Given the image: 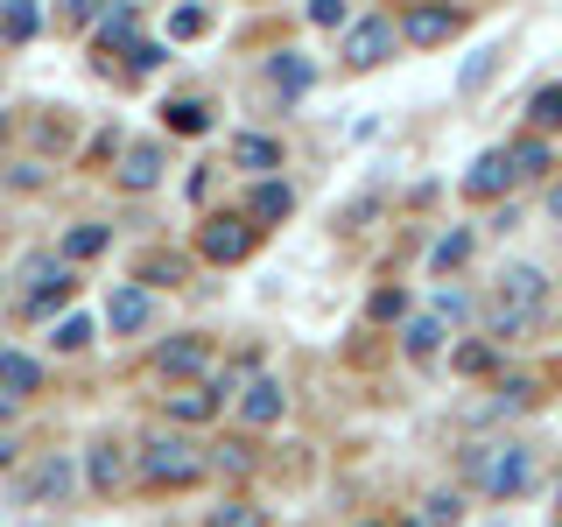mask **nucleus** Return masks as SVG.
Listing matches in <instances>:
<instances>
[{
    "instance_id": "nucleus-1",
    "label": "nucleus",
    "mask_w": 562,
    "mask_h": 527,
    "mask_svg": "<svg viewBox=\"0 0 562 527\" xmlns=\"http://www.w3.org/2000/svg\"><path fill=\"white\" fill-rule=\"evenodd\" d=\"M464 479L479 485L485 500H520V492L541 479V464H535V450H527V444H485V450L464 457Z\"/></svg>"
},
{
    "instance_id": "nucleus-2",
    "label": "nucleus",
    "mask_w": 562,
    "mask_h": 527,
    "mask_svg": "<svg viewBox=\"0 0 562 527\" xmlns=\"http://www.w3.org/2000/svg\"><path fill=\"white\" fill-rule=\"evenodd\" d=\"M198 471H204V457H198L190 436H183V444H176V436H155L148 457H140V479H148V485H190Z\"/></svg>"
},
{
    "instance_id": "nucleus-3",
    "label": "nucleus",
    "mask_w": 562,
    "mask_h": 527,
    "mask_svg": "<svg viewBox=\"0 0 562 527\" xmlns=\"http://www.w3.org/2000/svg\"><path fill=\"white\" fill-rule=\"evenodd\" d=\"M394 22H386V14H366V22H351L345 29V57L351 64H359V70H373V64H386V57H394Z\"/></svg>"
},
{
    "instance_id": "nucleus-4",
    "label": "nucleus",
    "mask_w": 562,
    "mask_h": 527,
    "mask_svg": "<svg viewBox=\"0 0 562 527\" xmlns=\"http://www.w3.org/2000/svg\"><path fill=\"white\" fill-rule=\"evenodd\" d=\"M70 492V450H49L43 464H29V479H22V500L29 506H57Z\"/></svg>"
},
{
    "instance_id": "nucleus-5",
    "label": "nucleus",
    "mask_w": 562,
    "mask_h": 527,
    "mask_svg": "<svg viewBox=\"0 0 562 527\" xmlns=\"http://www.w3.org/2000/svg\"><path fill=\"white\" fill-rule=\"evenodd\" d=\"M464 29V14L450 8V0H429V8H408V22H401V35H408V43H450V35Z\"/></svg>"
},
{
    "instance_id": "nucleus-6",
    "label": "nucleus",
    "mask_w": 562,
    "mask_h": 527,
    "mask_svg": "<svg viewBox=\"0 0 562 527\" xmlns=\"http://www.w3.org/2000/svg\"><path fill=\"white\" fill-rule=\"evenodd\" d=\"M514 176H520L514 155H479V162H471V176H464V198H499Z\"/></svg>"
},
{
    "instance_id": "nucleus-7",
    "label": "nucleus",
    "mask_w": 562,
    "mask_h": 527,
    "mask_svg": "<svg viewBox=\"0 0 562 527\" xmlns=\"http://www.w3.org/2000/svg\"><path fill=\"white\" fill-rule=\"evenodd\" d=\"M0 386H8V394H35V386H43V366H35L29 351H0Z\"/></svg>"
},
{
    "instance_id": "nucleus-8",
    "label": "nucleus",
    "mask_w": 562,
    "mask_h": 527,
    "mask_svg": "<svg viewBox=\"0 0 562 527\" xmlns=\"http://www.w3.org/2000/svg\"><path fill=\"white\" fill-rule=\"evenodd\" d=\"M239 408H246V422H260V429H268V422H281V408H289V401H281V386H274V380H254Z\"/></svg>"
},
{
    "instance_id": "nucleus-9",
    "label": "nucleus",
    "mask_w": 562,
    "mask_h": 527,
    "mask_svg": "<svg viewBox=\"0 0 562 527\" xmlns=\"http://www.w3.org/2000/svg\"><path fill=\"white\" fill-rule=\"evenodd\" d=\"M105 316H113L120 330H140V324L155 316V295H148V289H120V295H113V310H105Z\"/></svg>"
},
{
    "instance_id": "nucleus-10",
    "label": "nucleus",
    "mask_w": 562,
    "mask_h": 527,
    "mask_svg": "<svg viewBox=\"0 0 562 527\" xmlns=\"http://www.w3.org/2000/svg\"><path fill=\"white\" fill-rule=\"evenodd\" d=\"M233 162H239V169H274L281 148H274L268 134H239V141H233Z\"/></svg>"
},
{
    "instance_id": "nucleus-11",
    "label": "nucleus",
    "mask_w": 562,
    "mask_h": 527,
    "mask_svg": "<svg viewBox=\"0 0 562 527\" xmlns=\"http://www.w3.org/2000/svg\"><path fill=\"white\" fill-rule=\"evenodd\" d=\"M85 471H92L99 492H120V450L113 444H92V450H85Z\"/></svg>"
},
{
    "instance_id": "nucleus-12",
    "label": "nucleus",
    "mask_w": 562,
    "mask_h": 527,
    "mask_svg": "<svg viewBox=\"0 0 562 527\" xmlns=\"http://www.w3.org/2000/svg\"><path fill=\"white\" fill-rule=\"evenodd\" d=\"M120 176H127V183H134V190H148V183H155V176H162V155H155V148H148V141H140V148H127V162H120Z\"/></svg>"
},
{
    "instance_id": "nucleus-13",
    "label": "nucleus",
    "mask_w": 562,
    "mask_h": 527,
    "mask_svg": "<svg viewBox=\"0 0 562 527\" xmlns=\"http://www.w3.org/2000/svg\"><path fill=\"white\" fill-rule=\"evenodd\" d=\"M268 70H274V85H281V92H289V99H303L310 85H316V70H310L303 57H274Z\"/></svg>"
},
{
    "instance_id": "nucleus-14",
    "label": "nucleus",
    "mask_w": 562,
    "mask_h": 527,
    "mask_svg": "<svg viewBox=\"0 0 562 527\" xmlns=\"http://www.w3.org/2000/svg\"><path fill=\"white\" fill-rule=\"evenodd\" d=\"M401 338H408L415 359H436V345H443V316H415V324L401 330Z\"/></svg>"
},
{
    "instance_id": "nucleus-15",
    "label": "nucleus",
    "mask_w": 562,
    "mask_h": 527,
    "mask_svg": "<svg viewBox=\"0 0 562 527\" xmlns=\"http://www.w3.org/2000/svg\"><path fill=\"white\" fill-rule=\"evenodd\" d=\"M0 35H8V43H29L35 35V0H8V8H0Z\"/></svg>"
},
{
    "instance_id": "nucleus-16",
    "label": "nucleus",
    "mask_w": 562,
    "mask_h": 527,
    "mask_svg": "<svg viewBox=\"0 0 562 527\" xmlns=\"http://www.w3.org/2000/svg\"><path fill=\"white\" fill-rule=\"evenodd\" d=\"M211 408H218V394H204V386H183V394H169V415H176V422H204Z\"/></svg>"
},
{
    "instance_id": "nucleus-17",
    "label": "nucleus",
    "mask_w": 562,
    "mask_h": 527,
    "mask_svg": "<svg viewBox=\"0 0 562 527\" xmlns=\"http://www.w3.org/2000/svg\"><path fill=\"white\" fill-rule=\"evenodd\" d=\"M204 254L211 260H239L246 254V233H233V225H211V233H204Z\"/></svg>"
},
{
    "instance_id": "nucleus-18",
    "label": "nucleus",
    "mask_w": 562,
    "mask_h": 527,
    "mask_svg": "<svg viewBox=\"0 0 562 527\" xmlns=\"http://www.w3.org/2000/svg\"><path fill=\"white\" fill-rule=\"evenodd\" d=\"M92 254H105V225H78L64 239V260H92Z\"/></svg>"
},
{
    "instance_id": "nucleus-19",
    "label": "nucleus",
    "mask_w": 562,
    "mask_h": 527,
    "mask_svg": "<svg viewBox=\"0 0 562 527\" xmlns=\"http://www.w3.org/2000/svg\"><path fill=\"white\" fill-rule=\"evenodd\" d=\"M49 345H57V351H78V345H92V316H64V324L49 330Z\"/></svg>"
},
{
    "instance_id": "nucleus-20",
    "label": "nucleus",
    "mask_w": 562,
    "mask_h": 527,
    "mask_svg": "<svg viewBox=\"0 0 562 527\" xmlns=\"http://www.w3.org/2000/svg\"><path fill=\"white\" fill-rule=\"evenodd\" d=\"M506 155H514V169H520V176H541V169L555 162V155H549V141H520V148H506Z\"/></svg>"
},
{
    "instance_id": "nucleus-21",
    "label": "nucleus",
    "mask_w": 562,
    "mask_h": 527,
    "mask_svg": "<svg viewBox=\"0 0 562 527\" xmlns=\"http://www.w3.org/2000/svg\"><path fill=\"white\" fill-rule=\"evenodd\" d=\"M162 366H169V373H204V345H162Z\"/></svg>"
},
{
    "instance_id": "nucleus-22",
    "label": "nucleus",
    "mask_w": 562,
    "mask_h": 527,
    "mask_svg": "<svg viewBox=\"0 0 562 527\" xmlns=\"http://www.w3.org/2000/svg\"><path fill=\"white\" fill-rule=\"evenodd\" d=\"M527 113H535V127H562V85H541Z\"/></svg>"
},
{
    "instance_id": "nucleus-23",
    "label": "nucleus",
    "mask_w": 562,
    "mask_h": 527,
    "mask_svg": "<svg viewBox=\"0 0 562 527\" xmlns=\"http://www.w3.org/2000/svg\"><path fill=\"white\" fill-rule=\"evenodd\" d=\"M464 254H471V233H450V239H443V246L429 254V268H436V274H450V268H457Z\"/></svg>"
},
{
    "instance_id": "nucleus-24",
    "label": "nucleus",
    "mask_w": 562,
    "mask_h": 527,
    "mask_svg": "<svg viewBox=\"0 0 562 527\" xmlns=\"http://www.w3.org/2000/svg\"><path fill=\"white\" fill-rule=\"evenodd\" d=\"M281 211H289V190H281V183H260L254 190V218H281Z\"/></svg>"
},
{
    "instance_id": "nucleus-25",
    "label": "nucleus",
    "mask_w": 562,
    "mask_h": 527,
    "mask_svg": "<svg viewBox=\"0 0 562 527\" xmlns=\"http://www.w3.org/2000/svg\"><path fill=\"white\" fill-rule=\"evenodd\" d=\"M57 14H64V29H92L99 0H57Z\"/></svg>"
},
{
    "instance_id": "nucleus-26",
    "label": "nucleus",
    "mask_w": 562,
    "mask_h": 527,
    "mask_svg": "<svg viewBox=\"0 0 562 527\" xmlns=\"http://www.w3.org/2000/svg\"><path fill=\"white\" fill-rule=\"evenodd\" d=\"M436 316H450V324H471V295L443 289V295H436Z\"/></svg>"
},
{
    "instance_id": "nucleus-27",
    "label": "nucleus",
    "mask_w": 562,
    "mask_h": 527,
    "mask_svg": "<svg viewBox=\"0 0 562 527\" xmlns=\"http://www.w3.org/2000/svg\"><path fill=\"white\" fill-rule=\"evenodd\" d=\"M169 127H183V134H204V105H183V99H176V105H169Z\"/></svg>"
},
{
    "instance_id": "nucleus-28",
    "label": "nucleus",
    "mask_w": 562,
    "mask_h": 527,
    "mask_svg": "<svg viewBox=\"0 0 562 527\" xmlns=\"http://www.w3.org/2000/svg\"><path fill=\"white\" fill-rule=\"evenodd\" d=\"M169 35H204V8H176L169 14Z\"/></svg>"
},
{
    "instance_id": "nucleus-29",
    "label": "nucleus",
    "mask_w": 562,
    "mask_h": 527,
    "mask_svg": "<svg viewBox=\"0 0 562 527\" xmlns=\"http://www.w3.org/2000/svg\"><path fill=\"white\" fill-rule=\"evenodd\" d=\"M422 520H429V527H450V520H457V492H436V500H429V514H422Z\"/></svg>"
},
{
    "instance_id": "nucleus-30",
    "label": "nucleus",
    "mask_w": 562,
    "mask_h": 527,
    "mask_svg": "<svg viewBox=\"0 0 562 527\" xmlns=\"http://www.w3.org/2000/svg\"><path fill=\"white\" fill-rule=\"evenodd\" d=\"M310 22L316 29H338L345 22V0H310Z\"/></svg>"
},
{
    "instance_id": "nucleus-31",
    "label": "nucleus",
    "mask_w": 562,
    "mask_h": 527,
    "mask_svg": "<svg viewBox=\"0 0 562 527\" xmlns=\"http://www.w3.org/2000/svg\"><path fill=\"white\" fill-rule=\"evenodd\" d=\"M120 35H134V8H105V43H120Z\"/></svg>"
},
{
    "instance_id": "nucleus-32",
    "label": "nucleus",
    "mask_w": 562,
    "mask_h": 527,
    "mask_svg": "<svg viewBox=\"0 0 562 527\" xmlns=\"http://www.w3.org/2000/svg\"><path fill=\"white\" fill-rule=\"evenodd\" d=\"M457 366H464V373H492V351L471 345V351H457Z\"/></svg>"
},
{
    "instance_id": "nucleus-33",
    "label": "nucleus",
    "mask_w": 562,
    "mask_h": 527,
    "mask_svg": "<svg viewBox=\"0 0 562 527\" xmlns=\"http://www.w3.org/2000/svg\"><path fill=\"white\" fill-rule=\"evenodd\" d=\"M211 527H260V514H239V506H225V514H211Z\"/></svg>"
},
{
    "instance_id": "nucleus-34",
    "label": "nucleus",
    "mask_w": 562,
    "mask_h": 527,
    "mask_svg": "<svg viewBox=\"0 0 562 527\" xmlns=\"http://www.w3.org/2000/svg\"><path fill=\"white\" fill-rule=\"evenodd\" d=\"M211 464H218V471H246V450H239V444H225L218 457H211Z\"/></svg>"
},
{
    "instance_id": "nucleus-35",
    "label": "nucleus",
    "mask_w": 562,
    "mask_h": 527,
    "mask_svg": "<svg viewBox=\"0 0 562 527\" xmlns=\"http://www.w3.org/2000/svg\"><path fill=\"white\" fill-rule=\"evenodd\" d=\"M549 218H562V183H555V190H549Z\"/></svg>"
},
{
    "instance_id": "nucleus-36",
    "label": "nucleus",
    "mask_w": 562,
    "mask_h": 527,
    "mask_svg": "<svg viewBox=\"0 0 562 527\" xmlns=\"http://www.w3.org/2000/svg\"><path fill=\"white\" fill-rule=\"evenodd\" d=\"M0 464H14V444H8V436H0Z\"/></svg>"
},
{
    "instance_id": "nucleus-37",
    "label": "nucleus",
    "mask_w": 562,
    "mask_h": 527,
    "mask_svg": "<svg viewBox=\"0 0 562 527\" xmlns=\"http://www.w3.org/2000/svg\"><path fill=\"white\" fill-rule=\"evenodd\" d=\"M8 415H14V401H8V394H0V422H8Z\"/></svg>"
},
{
    "instance_id": "nucleus-38",
    "label": "nucleus",
    "mask_w": 562,
    "mask_h": 527,
    "mask_svg": "<svg viewBox=\"0 0 562 527\" xmlns=\"http://www.w3.org/2000/svg\"><path fill=\"white\" fill-rule=\"evenodd\" d=\"M0 141H8V120H0Z\"/></svg>"
},
{
    "instance_id": "nucleus-39",
    "label": "nucleus",
    "mask_w": 562,
    "mask_h": 527,
    "mask_svg": "<svg viewBox=\"0 0 562 527\" xmlns=\"http://www.w3.org/2000/svg\"><path fill=\"white\" fill-rule=\"evenodd\" d=\"M408 527H429V520H408Z\"/></svg>"
},
{
    "instance_id": "nucleus-40",
    "label": "nucleus",
    "mask_w": 562,
    "mask_h": 527,
    "mask_svg": "<svg viewBox=\"0 0 562 527\" xmlns=\"http://www.w3.org/2000/svg\"><path fill=\"white\" fill-rule=\"evenodd\" d=\"M492 527H506V520H492Z\"/></svg>"
},
{
    "instance_id": "nucleus-41",
    "label": "nucleus",
    "mask_w": 562,
    "mask_h": 527,
    "mask_svg": "<svg viewBox=\"0 0 562 527\" xmlns=\"http://www.w3.org/2000/svg\"><path fill=\"white\" fill-rule=\"evenodd\" d=\"M555 500H562V485H555Z\"/></svg>"
}]
</instances>
